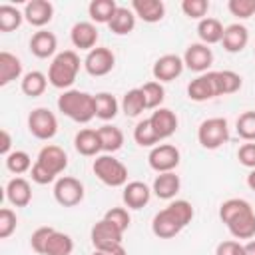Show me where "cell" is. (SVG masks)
I'll list each match as a JSON object with an SVG mask.
<instances>
[{
    "mask_svg": "<svg viewBox=\"0 0 255 255\" xmlns=\"http://www.w3.org/2000/svg\"><path fill=\"white\" fill-rule=\"evenodd\" d=\"M56 48H58V40H56V36H54L52 32H48V30H38V32H34L32 38H30V52H32L36 58H40V60L54 56Z\"/></svg>",
    "mask_w": 255,
    "mask_h": 255,
    "instance_id": "44dd1931",
    "label": "cell"
},
{
    "mask_svg": "<svg viewBox=\"0 0 255 255\" xmlns=\"http://www.w3.org/2000/svg\"><path fill=\"white\" fill-rule=\"evenodd\" d=\"M6 167H8V171L20 175V173H26V171L32 169V159H30V155L26 151L16 149L10 155H6Z\"/></svg>",
    "mask_w": 255,
    "mask_h": 255,
    "instance_id": "ab89813d",
    "label": "cell"
},
{
    "mask_svg": "<svg viewBox=\"0 0 255 255\" xmlns=\"http://www.w3.org/2000/svg\"><path fill=\"white\" fill-rule=\"evenodd\" d=\"M247 42H249V30H247L243 24L235 22V24L225 26L223 40H221L225 52H229V54H237V52H241V50L247 46Z\"/></svg>",
    "mask_w": 255,
    "mask_h": 255,
    "instance_id": "ac0fdd59",
    "label": "cell"
},
{
    "mask_svg": "<svg viewBox=\"0 0 255 255\" xmlns=\"http://www.w3.org/2000/svg\"><path fill=\"white\" fill-rule=\"evenodd\" d=\"M179 187H181L179 175H175L173 171H167V173H159V175L153 179L151 191H153L159 199H173V197L177 195Z\"/></svg>",
    "mask_w": 255,
    "mask_h": 255,
    "instance_id": "cb8c5ba5",
    "label": "cell"
},
{
    "mask_svg": "<svg viewBox=\"0 0 255 255\" xmlns=\"http://www.w3.org/2000/svg\"><path fill=\"white\" fill-rule=\"evenodd\" d=\"M30 175H32V181L38 183V185H48L56 179V175H52L48 169H44L40 163H34L32 169H30Z\"/></svg>",
    "mask_w": 255,
    "mask_h": 255,
    "instance_id": "c3c4849f",
    "label": "cell"
},
{
    "mask_svg": "<svg viewBox=\"0 0 255 255\" xmlns=\"http://www.w3.org/2000/svg\"><path fill=\"white\" fill-rule=\"evenodd\" d=\"M36 163H40L44 169H48L52 175H60L68 167V155L60 145H44L36 157Z\"/></svg>",
    "mask_w": 255,
    "mask_h": 255,
    "instance_id": "4fadbf2b",
    "label": "cell"
},
{
    "mask_svg": "<svg viewBox=\"0 0 255 255\" xmlns=\"http://www.w3.org/2000/svg\"><path fill=\"white\" fill-rule=\"evenodd\" d=\"M187 96L193 102H207V100L215 98L217 96V88H215L213 72L199 74L195 80H191L189 86H187Z\"/></svg>",
    "mask_w": 255,
    "mask_h": 255,
    "instance_id": "5bb4252c",
    "label": "cell"
},
{
    "mask_svg": "<svg viewBox=\"0 0 255 255\" xmlns=\"http://www.w3.org/2000/svg\"><path fill=\"white\" fill-rule=\"evenodd\" d=\"M243 255H255V239H249L243 245Z\"/></svg>",
    "mask_w": 255,
    "mask_h": 255,
    "instance_id": "816d5d0a",
    "label": "cell"
},
{
    "mask_svg": "<svg viewBox=\"0 0 255 255\" xmlns=\"http://www.w3.org/2000/svg\"><path fill=\"white\" fill-rule=\"evenodd\" d=\"M225 225L235 239H253L255 237V213H253V209L231 219Z\"/></svg>",
    "mask_w": 255,
    "mask_h": 255,
    "instance_id": "484cf974",
    "label": "cell"
},
{
    "mask_svg": "<svg viewBox=\"0 0 255 255\" xmlns=\"http://www.w3.org/2000/svg\"><path fill=\"white\" fill-rule=\"evenodd\" d=\"M215 255H243V245L239 241H233V239L221 241L215 247Z\"/></svg>",
    "mask_w": 255,
    "mask_h": 255,
    "instance_id": "681fc988",
    "label": "cell"
},
{
    "mask_svg": "<svg viewBox=\"0 0 255 255\" xmlns=\"http://www.w3.org/2000/svg\"><path fill=\"white\" fill-rule=\"evenodd\" d=\"M74 251V241L68 233H62V231H54L48 239V245H46V253L44 255H72Z\"/></svg>",
    "mask_w": 255,
    "mask_h": 255,
    "instance_id": "d590c367",
    "label": "cell"
},
{
    "mask_svg": "<svg viewBox=\"0 0 255 255\" xmlns=\"http://www.w3.org/2000/svg\"><path fill=\"white\" fill-rule=\"evenodd\" d=\"M253 52H255V48H253Z\"/></svg>",
    "mask_w": 255,
    "mask_h": 255,
    "instance_id": "11a10c76",
    "label": "cell"
},
{
    "mask_svg": "<svg viewBox=\"0 0 255 255\" xmlns=\"http://www.w3.org/2000/svg\"><path fill=\"white\" fill-rule=\"evenodd\" d=\"M74 147H76L78 153H82L86 157L98 155L102 151V141H100L98 129H90V128L80 129L76 133V137H74Z\"/></svg>",
    "mask_w": 255,
    "mask_h": 255,
    "instance_id": "7402d4cb",
    "label": "cell"
},
{
    "mask_svg": "<svg viewBox=\"0 0 255 255\" xmlns=\"http://www.w3.org/2000/svg\"><path fill=\"white\" fill-rule=\"evenodd\" d=\"M54 231H56L54 227H38V229L32 233V237H30V245H32V249H34L36 253L44 255V253H46L48 239H50V235H52Z\"/></svg>",
    "mask_w": 255,
    "mask_h": 255,
    "instance_id": "bcb514c9",
    "label": "cell"
},
{
    "mask_svg": "<svg viewBox=\"0 0 255 255\" xmlns=\"http://www.w3.org/2000/svg\"><path fill=\"white\" fill-rule=\"evenodd\" d=\"M133 139H135V143L141 145V147H155V143L159 141V137H157V133L153 131L149 120H143V122H139V124L133 128Z\"/></svg>",
    "mask_w": 255,
    "mask_h": 255,
    "instance_id": "74e56055",
    "label": "cell"
},
{
    "mask_svg": "<svg viewBox=\"0 0 255 255\" xmlns=\"http://www.w3.org/2000/svg\"><path fill=\"white\" fill-rule=\"evenodd\" d=\"M16 225H18L16 213L10 207H2L0 209V239H8L14 233Z\"/></svg>",
    "mask_w": 255,
    "mask_h": 255,
    "instance_id": "ee69618b",
    "label": "cell"
},
{
    "mask_svg": "<svg viewBox=\"0 0 255 255\" xmlns=\"http://www.w3.org/2000/svg\"><path fill=\"white\" fill-rule=\"evenodd\" d=\"M149 122H151L153 131L157 133L159 141H161V139H167V137L173 135L175 129H177V116H175L169 108H157V110L151 114Z\"/></svg>",
    "mask_w": 255,
    "mask_h": 255,
    "instance_id": "e0dca14e",
    "label": "cell"
},
{
    "mask_svg": "<svg viewBox=\"0 0 255 255\" xmlns=\"http://www.w3.org/2000/svg\"><path fill=\"white\" fill-rule=\"evenodd\" d=\"M58 110L78 124H88L92 118H96L94 110V96L80 90H66L58 98Z\"/></svg>",
    "mask_w": 255,
    "mask_h": 255,
    "instance_id": "3957f363",
    "label": "cell"
},
{
    "mask_svg": "<svg viewBox=\"0 0 255 255\" xmlns=\"http://www.w3.org/2000/svg\"><path fill=\"white\" fill-rule=\"evenodd\" d=\"M104 219H108L110 223H114L120 231H126L129 227V221H131L128 209H124V207H112V209H108L106 215H104Z\"/></svg>",
    "mask_w": 255,
    "mask_h": 255,
    "instance_id": "f6af8a7d",
    "label": "cell"
},
{
    "mask_svg": "<svg viewBox=\"0 0 255 255\" xmlns=\"http://www.w3.org/2000/svg\"><path fill=\"white\" fill-rule=\"evenodd\" d=\"M253 207H251L249 201H245L241 197H231V199H227V201L221 203V207H219V219L223 223H229L231 219H235V217H239V215H243V213H247Z\"/></svg>",
    "mask_w": 255,
    "mask_h": 255,
    "instance_id": "e575fe53",
    "label": "cell"
},
{
    "mask_svg": "<svg viewBox=\"0 0 255 255\" xmlns=\"http://www.w3.org/2000/svg\"><path fill=\"white\" fill-rule=\"evenodd\" d=\"M116 10H118V4L114 0H92L88 6V14L96 24H110Z\"/></svg>",
    "mask_w": 255,
    "mask_h": 255,
    "instance_id": "f546056e",
    "label": "cell"
},
{
    "mask_svg": "<svg viewBox=\"0 0 255 255\" xmlns=\"http://www.w3.org/2000/svg\"><path fill=\"white\" fill-rule=\"evenodd\" d=\"M46 86H48V76H44L42 72L38 70H32L28 74H24L22 82H20V88L26 96L30 98H38L46 92Z\"/></svg>",
    "mask_w": 255,
    "mask_h": 255,
    "instance_id": "d6a6232c",
    "label": "cell"
},
{
    "mask_svg": "<svg viewBox=\"0 0 255 255\" xmlns=\"http://www.w3.org/2000/svg\"><path fill=\"white\" fill-rule=\"evenodd\" d=\"M223 32H225V28L217 18H207L205 16L197 24V36H199L201 44H205V46L221 42L223 40Z\"/></svg>",
    "mask_w": 255,
    "mask_h": 255,
    "instance_id": "4316f807",
    "label": "cell"
},
{
    "mask_svg": "<svg viewBox=\"0 0 255 255\" xmlns=\"http://www.w3.org/2000/svg\"><path fill=\"white\" fill-rule=\"evenodd\" d=\"M54 16V4L48 0H30L24 6V20L30 26L42 28L46 26Z\"/></svg>",
    "mask_w": 255,
    "mask_h": 255,
    "instance_id": "9a60e30c",
    "label": "cell"
},
{
    "mask_svg": "<svg viewBox=\"0 0 255 255\" xmlns=\"http://www.w3.org/2000/svg\"><path fill=\"white\" fill-rule=\"evenodd\" d=\"M94 110H96V118L108 122V120H114L118 116L120 104H118V100L112 94L100 92V94L94 96Z\"/></svg>",
    "mask_w": 255,
    "mask_h": 255,
    "instance_id": "f1b7e54d",
    "label": "cell"
},
{
    "mask_svg": "<svg viewBox=\"0 0 255 255\" xmlns=\"http://www.w3.org/2000/svg\"><path fill=\"white\" fill-rule=\"evenodd\" d=\"M116 66V56L110 48H104V46H96L94 50L88 52V56L84 58V68L90 76H106L114 70Z\"/></svg>",
    "mask_w": 255,
    "mask_h": 255,
    "instance_id": "9c48e42d",
    "label": "cell"
},
{
    "mask_svg": "<svg viewBox=\"0 0 255 255\" xmlns=\"http://www.w3.org/2000/svg\"><path fill=\"white\" fill-rule=\"evenodd\" d=\"M149 197H151V189L143 181H129L124 185L122 199L129 209H141L143 205L149 203Z\"/></svg>",
    "mask_w": 255,
    "mask_h": 255,
    "instance_id": "d6986e66",
    "label": "cell"
},
{
    "mask_svg": "<svg viewBox=\"0 0 255 255\" xmlns=\"http://www.w3.org/2000/svg\"><path fill=\"white\" fill-rule=\"evenodd\" d=\"M227 8L235 18L247 20L255 14V0H229Z\"/></svg>",
    "mask_w": 255,
    "mask_h": 255,
    "instance_id": "7bdbcfd3",
    "label": "cell"
},
{
    "mask_svg": "<svg viewBox=\"0 0 255 255\" xmlns=\"http://www.w3.org/2000/svg\"><path fill=\"white\" fill-rule=\"evenodd\" d=\"M54 199L62 207H74L84 199V183L72 175L58 177L54 183Z\"/></svg>",
    "mask_w": 255,
    "mask_h": 255,
    "instance_id": "52a82bcc",
    "label": "cell"
},
{
    "mask_svg": "<svg viewBox=\"0 0 255 255\" xmlns=\"http://www.w3.org/2000/svg\"><path fill=\"white\" fill-rule=\"evenodd\" d=\"M229 139V128L225 118H207L197 128V141L205 149H217Z\"/></svg>",
    "mask_w": 255,
    "mask_h": 255,
    "instance_id": "5b68a950",
    "label": "cell"
},
{
    "mask_svg": "<svg viewBox=\"0 0 255 255\" xmlns=\"http://www.w3.org/2000/svg\"><path fill=\"white\" fill-rule=\"evenodd\" d=\"M193 219V207L185 199L171 201L165 209L157 211L151 221V231L159 239H171L175 237L187 223Z\"/></svg>",
    "mask_w": 255,
    "mask_h": 255,
    "instance_id": "6da1fadb",
    "label": "cell"
},
{
    "mask_svg": "<svg viewBox=\"0 0 255 255\" xmlns=\"http://www.w3.org/2000/svg\"><path fill=\"white\" fill-rule=\"evenodd\" d=\"M185 64H183V58H179L177 54H165L161 58L155 60L153 68H151V74L155 78V82H173L175 78L181 76Z\"/></svg>",
    "mask_w": 255,
    "mask_h": 255,
    "instance_id": "7c38bea8",
    "label": "cell"
},
{
    "mask_svg": "<svg viewBox=\"0 0 255 255\" xmlns=\"http://www.w3.org/2000/svg\"><path fill=\"white\" fill-rule=\"evenodd\" d=\"M22 76V62L18 56L10 52H0V86H8L10 82Z\"/></svg>",
    "mask_w": 255,
    "mask_h": 255,
    "instance_id": "d4e9b609",
    "label": "cell"
},
{
    "mask_svg": "<svg viewBox=\"0 0 255 255\" xmlns=\"http://www.w3.org/2000/svg\"><path fill=\"white\" fill-rule=\"evenodd\" d=\"M181 10L187 18L193 20H203L207 10H209V2L207 0H183L181 2Z\"/></svg>",
    "mask_w": 255,
    "mask_h": 255,
    "instance_id": "b9f144b4",
    "label": "cell"
},
{
    "mask_svg": "<svg viewBox=\"0 0 255 255\" xmlns=\"http://www.w3.org/2000/svg\"><path fill=\"white\" fill-rule=\"evenodd\" d=\"M122 237H124V231H120L114 223H110L108 219H100L92 231H90V239L94 243L96 249L104 251V249H110L114 245H120L122 243Z\"/></svg>",
    "mask_w": 255,
    "mask_h": 255,
    "instance_id": "30bf717a",
    "label": "cell"
},
{
    "mask_svg": "<svg viewBox=\"0 0 255 255\" xmlns=\"http://www.w3.org/2000/svg\"><path fill=\"white\" fill-rule=\"evenodd\" d=\"M22 20H24V12H20L16 6L10 4L0 6V32H12L20 28Z\"/></svg>",
    "mask_w": 255,
    "mask_h": 255,
    "instance_id": "8d00e7d4",
    "label": "cell"
},
{
    "mask_svg": "<svg viewBox=\"0 0 255 255\" xmlns=\"http://www.w3.org/2000/svg\"><path fill=\"white\" fill-rule=\"evenodd\" d=\"M247 185H249L251 191H255V169L249 171V175H247Z\"/></svg>",
    "mask_w": 255,
    "mask_h": 255,
    "instance_id": "f5cc1de1",
    "label": "cell"
},
{
    "mask_svg": "<svg viewBox=\"0 0 255 255\" xmlns=\"http://www.w3.org/2000/svg\"><path fill=\"white\" fill-rule=\"evenodd\" d=\"M108 28L118 34V36H124V34H129L133 28H135V14L131 8H126V6H118L114 18L110 20Z\"/></svg>",
    "mask_w": 255,
    "mask_h": 255,
    "instance_id": "83f0119b",
    "label": "cell"
},
{
    "mask_svg": "<svg viewBox=\"0 0 255 255\" xmlns=\"http://www.w3.org/2000/svg\"><path fill=\"white\" fill-rule=\"evenodd\" d=\"M10 147H12V137H10V131L6 129V128H2L0 129V153L6 157V155H10L12 151H10Z\"/></svg>",
    "mask_w": 255,
    "mask_h": 255,
    "instance_id": "f907efd6",
    "label": "cell"
},
{
    "mask_svg": "<svg viewBox=\"0 0 255 255\" xmlns=\"http://www.w3.org/2000/svg\"><path fill=\"white\" fill-rule=\"evenodd\" d=\"M131 10L147 24H155L165 16V4L161 0H133Z\"/></svg>",
    "mask_w": 255,
    "mask_h": 255,
    "instance_id": "ffe728a7",
    "label": "cell"
},
{
    "mask_svg": "<svg viewBox=\"0 0 255 255\" xmlns=\"http://www.w3.org/2000/svg\"><path fill=\"white\" fill-rule=\"evenodd\" d=\"M80 56L74 50H64L54 56L48 68V82L58 90H72V84L80 72Z\"/></svg>",
    "mask_w": 255,
    "mask_h": 255,
    "instance_id": "7a4b0ae2",
    "label": "cell"
},
{
    "mask_svg": "<svg viewBox=\"0 0 255 255\" xmlns=\"http://www.w3.org/2000/svg\"><path fill=\"white\" fill-rule=\"evenodd\" d=\"M147 163L157 173L173 171L179 165V149L171 143H159V145L151 147V151L147 155Z\"/></svg>",
    "mask_w": 255,
    "mask_h": 255,
    "instance_id": "ba28073f",
    "label": "cell"
},
{
    "mask_svg": "<svg viewBox=\"0 0 255 255\" xmlns=\"http://www.w3.org/2000/svg\"><path fill=\"white\" fill-rule=\"evenodd\" d=\"M98 133H100V141H102V151H106V153H114L124 145V133L116 126L106 124V126L98 128Z\"/></svg>",
    "mask_w": 255,
    "mask_h": 255,
    "instance_id": "836d02e7",
    "label": "cell"
},
{
    "mask_svg": "<svg viewBox=\"0 0 255 255\" xmlns=\"http://www.w3.org/2000/svg\"><path fill=\"white\" fill-rule=\"evenodd\" d=\"M141 92H143V96H145V106H147V110H157V108H161V102H163V98H165V90H163V86H161L159 82H145V84L141 86Z\"/></svg>",
    "mask_w": 255,
    "mask_h": 255,
    "instance_id": "f35d334b",
    "label": "cell"
},
{
    "mask_svg": "<svg viewBox=\"0 0 255 255\" xmlns=\"http://www.w3.org/2000/svg\"><path fill=\"white\" fill-rule=\"evenodd\" d=\"M6 197L14 207H26L32 201V187L24 177H12L6 183Z\"/></svg>",
    "mask_w": 255,
    "mask_h": 255,
    "instance_id": "603a6c76",
    "label": "cell"
},
{
    "mask_svg": "<svg viewBox=\"0 0 255 255\" xmlns=\"http://www.w3.org/2000/svg\"><path fill=\"white\" fill-rule=\"evenodd\" d=\"M98 28L94 22H76L70 30V40L80 50H94L98 42Z\"/></svg>",
    "mask_w": 255,
    "mask_h": 255,
    "instance_id": "2e32d148",
    "label": "cell"
},
{
    "mask_svg": "<svg viewBox=\"0 0 255 255\" xmlns=\"http://www.w3.org/2000/svg\"><path fill=\"white\" fill-rule=\"evenodd\" d=\"M92 255H110V253H108V251H100V249H96Z\"/></svg>",
    "mask_w": 255,
    "mask_h": 255,
    "instance_id": "db71d44e",
    "label": "cell"
},
{
    "mask_svg": "<svg viewBox=\"0 0 255 255\" xmlns=\"http://www.w3.org/2000/svg\"><path fill=\"white\" fill-rule=\"evenodd\" d=\"M183 64L185 68H189L191 72H197V74H203L209 70V66L213 64V52L209 46L201 44V42H195V44H189L185 54H183Z\"/></svg>",
    "mask_w": 255,
    "mask_h": 255,
    "instance_id": "8fae6325",
    "label": "cell"
},
{
    "mask_svg": "<svg viewBox=\"0 0 255 255\" xmlns=\"http://www.w3.org/2000/svg\"><path fill=\"white\" fill-rule=\"evenodd\" d=\"M96 177L108 187H122L128 183V167L110 153L98 155L92 165Z\"/></svg>",
    "mask_w": 255,
    "mask_h": 255,
    "instance_id": "277c9868",
    "label": "cell"
},
{
    "mask_svg": "<svg viewBox=\"0 0 255 255\" xmlns=\"http://www.w3.org/2000/svg\"><path fill=\"white\" fill-rule=\"evenodd\" d=\"M213 76H215L217 96H229L241 88V76L233 70H219V72H213Z\"/></svg>",
    "mask_w": 255,
    "mask_h": 255,
    "instance_id": "4dcf8cb0",
    "label": "cell"
},
{
    "mask_svg": "<svg viewBox=\"0 0 255 255\" xmlns=\"http://www.w3.org/2000/svg\"><path fill=\"white\" fill-rule=\"evenodd\" d=\"M143 110H147V106H145V96H143L141 88H133V90L124 94V98H122V112L128 118H137Z\"/></svg>",
    "mask_w": 255,
    "mask_h": 255,
    "instance_id": "1f68e13d",
    "label": "cell"
},
{
    "mask_svg": "<svg viewBox=\"0 0 255 255\" xmlns=\"http://www.w3.org/2000/svg\"><path fill=\"white\" fill-rule=\"evenodd\" d=\"M237 159H239L241 165H245L249 169H255V141L243 143L237 151Z\"/></svg>",
    "mask_w": 255,
    "mask_h": 255,
    "instance_id": "7dc6e473",
    "label": "cell"
},
{
    "mask_svg": "<svg viewBox=\"0 0 255 255\" xmlns=\"http://www.w3.org/2000/svg\"><path fill=\"white\" fill-rule=\"evenodd\" d=\"M28 129L36 139H52L58 131V120L48 108H36L28 116Z\"/></svg>",
    "mask_w": 255,
    "mask_h": 255,
    "instance_id": "8992f818",
    "label": "cell"
},
{
    "mask_svg": "<svg viewBox=\"0 0 255 255\" xmlns=\"http://www.w3.org/2000/svg\"><path fill=\"white\" fill-rule=\"evenodd\" d=\"M237 133L245 141H255V112H243L237 118Z\"/></svg>",
    "mask_w": 255,
    "mask_h": 255,
    "instance_id": "60d3db41",
    "label": "cell"
}]
</instances>
